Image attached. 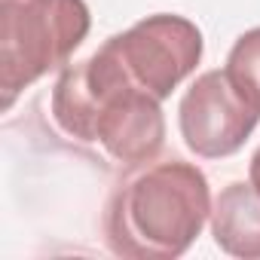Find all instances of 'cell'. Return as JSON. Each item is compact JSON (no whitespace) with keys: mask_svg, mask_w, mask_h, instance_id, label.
Returning a JSON list of instances; mask_svg holds the SVG:
<instances>
[{"mask_svg":"<svg viewBox=\"0 0 260 260\" xmlns=\"http://www.w3.org/2000/svg\"><path fill=\"white\" fill-rule=\"evenodd\" d=\"M52 116L71 138L101 144L125 166L150 162L166 144L159 98L135 83L107 43L61 71L52 89Z\"/></svg>","mask_w":260,"mask_h":260,"instance_id":"cell-1","label":"cell"},{"mask_svg":"<svg viewBox=\"0 0 260 260\" xmlns=\"http://www.w3.org/2000/svg\"><path fill=\"white\" fill-rule=\"evenodd\" d=\"M89 28L92 16L86 0H0L4 107L31 83L68 64Z\"/></svg>","mask_w":260,"mask_h":260,"instance_id":"cell-3","label":"cell"},{"mask_svg":"<svg viewBox=\"0 0 260 260\" xmlns=\"http://www.w3.org/2000/svg\"><path fill=\"white\" fill-rule=\"evenodd\" d=\"M223 71L233 80V86L260 110V28L245 31L233 43Z\"/></svg>","mask_w":260,"mask_h":260,"instance_id":"cell-7","label":"cell"},{"mask_svg":"<svg viewBox=\"0 0 260 260\" xmlns=\"http://www.w3.org/2000/svg\"><path fill=\"white\" fill-rule=\"evenodd\" d=\"M211 205L208 178L199 166L153 162L113 190L104 208V236L119 257L175 260L196 242Z\"/></svg>","mask_w":260,"mask_h":260,"instance_id":"cell-2","label":"cell"},{"mask_svg":"<svg viewBox=\"0 0 260 260\" xmlns=\"http://www.w3.org/2000/svg\"><path fill=\"white\" fill-rule=\"evenodd\" d=\"M107 46L119 55L122 68L150 95L166 101L181 80H187L202 58V31L172 13H156L135 22L128 31L113 34Z\"/></svg>","mask_w":260,"mask_h":260,"instance_id":"cell-4","label":"cell"},{"mask_svg":"<svg viewBox=\"0 0 260 260\" xmlns=\"http://www.w3.org/2000/svg\"><path fill=\"white\" fill-rule=\"evenodd\" d=\"M248 178H251V184L257 187V193H260V147H257V153L251 156V169H248Z\"/></svg>","mask_w":260,"mask_h":260,"instance_id":"cell-8","label":"cell"},{"mask_svg":"<svg viewBox=\"0 0 260 260\" xmlns=\"http://www.w3.org/2000/svg\"><path fill=\"white\" fill-rule=\"evenodd\" d=\"M211 236L220 251L260 260V193L248 181H233L211 205Z\"/></svg>","mask_w":260,"mask_h":260,"instance_id":"cell-6","label":"cell"},{"mask_svg":"<svg viewBox=\"0 0 260 260\" xmlns=\"http://www.w3.org/2000/svg\"><path fill=\"white\" fill-rule=\"evenodd\" d=\"M260 110L233 86L226 71H205L184 92L178 125L184 144L202 159L233 156L257 128Z\"/></svg>","mask_w":260,"mask_h":260,"instance_id":"cell-5","label":"cell"}]
</instances>
